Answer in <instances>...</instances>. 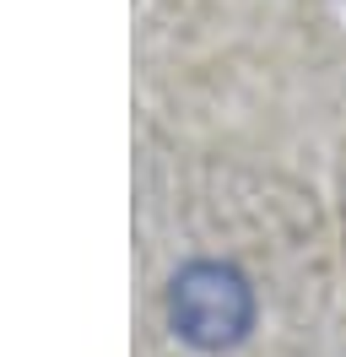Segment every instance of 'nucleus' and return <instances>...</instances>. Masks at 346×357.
<instances>
[{
  "mask_svg": "<svg viewBox=\"0 0 346 357\" xmlns=\"http://www.w3.org/2000/svg\"><path fill=\"white\" fill-rule=\"evenodd\" d=\"M168 325L195 352H227L255 325V287L227 260H190L168 287Z\"/></svg>",
  "mask_w": 346,
  "mask_h": 357,
  "instance_id": "nucleus-1",
  "label": "nucleus"
}]
</instances>
